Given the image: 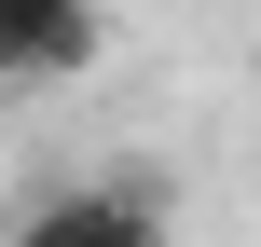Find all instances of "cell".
<instances>
[{"label":"cell","mask_w":261,"mask_h":247,"mask_svg":"<svg viewBox=\"0 0 261 247\" xmlns=\"http://www.w3.org/2000/svg\"><path fill=\"white\" fill-rule=\"evenodd\" d=\"M14 247H179L151 179H41L14 206Z\"/></svg>","instance_id":"1"},{"label":"cell","mask_w":261,"mask_h":247,"mask_svg":"<svg viewBox=\"0 0 261 247\" xmlns=\"http://www.w3.org/2000/svg\"><path fill=\"white\" fill-rule=\"evenodd\" d=\"M83 69H110L96 0H0V96H41V83H83Z\"/></svg>","instance_id":"2"}]
</instances>
